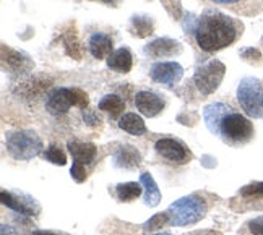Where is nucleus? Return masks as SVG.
<instances>
[{
    "label": "nucleus",
    "mask_w": 263,
    "mask_h": 235,
    "mask_svg": "<svg viewBox=\"0 0 263 235\" xmlns=\"http://www.w3.org/2000/svg\"><path fill=\"white\" fill-rule=\"evenodd\" d=\"M44 159L54 162L57 166H65L67 164V156L65 152L60 149L59 146L55 145H50L46 151H44Z\"/></svg>",
    "instance_id": "obj_24"
},
{
    "label": "nucleus",
    "mask_w": 263,
    "mask_h": 235,
    "mask_svg": "<svg viewBox=\"0 0 263 235\" xmlns=\"http://www.w3.org/2000/svg\"><path fill=\"white\" fill-rule=\"evenodd\" d=\"M83 120L86 125H91V127L99 125V117H96V114H93V112H89V110L83 112Z\"/></svg>",
    "instance_id": "obj_30"
},
{
    "label": "nucleus",
    "mask_w": 263,
    "mask_h": 235,
    "mask_svg": "<svg viewBox=\"0 0 263 235\" xmlns=\"http://www.w3.org/2000/svg\"><path fill=\"white\" fill-rule=\"evenodd\" d=\"M206 214V203L197 195H189L174 201L167 209V218L173 226L182 227L189 224H195L203 219Z\"/></svg>",
    "instance_id": "obj_3"
},
{
    "label": "nucleus",
    "mask_w": 263,
    "mask_h": 235,
    "mask_svg": "<svg viewBox=\"0 0 263 235\" xmlns=\"http://www.w3.org/2000/svg\"><path fill=\"white\" fill-rule=\"evenodd\" d=\"M140 183L141 187L145 188V197H143V201L146 206L149 208H155L159 204L161 201V193H159V188L156 185L155 179L149 175V173H141L140 175Z\"/></svg>",
    "instance_id": "obj_18"
},
{
    "label": "nucleus",
    "mask_w": 263,
    "mask_h": 235,
    "mask_svg": "<svg viewBox=\"0 0 263 235\" xmlns=\"http://www.w3.org/2000/svg\"><path fill=\"white\" fill-rule=\"evenodd\" d=\"M0 200H2L4 206L13 209L16 212L26 214V216H36L39 212V204L31 197L23 195V193L2 190V193H0Z\"/></svg>",
    "instance_id": "obj_8"
},
{
    "label": "nucleus",
    "mask_w": 263,
    "mask_h": 235,
    "mask_svg": "<svg viewBox=\"0 0 263 235\" xmlns=\"http://www.w3.org/2000/svg\"><path fill=\"white\" fill-rule=\"evenodd\" d=\"M149 76L159 85L173 86L184 76V68L177 62H158L155 65H151Z\"/></svg>",
    "instance_id": "obj_9"
},
{
    "label": "nucleus",
    "mask_w": 263,
    "mask_h": 235,
    "mask_svg": "<svg viewBox=\"0 0 263 235\" xmlns=\"http://www.w3.org/2000/svg\"><path fill=\"white\" fill-rule=\"evenodd\" d=\"M240 25L231 16L208 10L198 18L195 28V41L203 52H215L231 46L239 36Z\"/></svg>",
    "instance_id": "obj_2"
},
{
    "label": "nucleus",
    "mask_w": 263,
    "mask_h": 235,
    "mask_svg": "<svg viewBox=\"0 0 263 235\" xmlns=\"http://www.w3.org/2000/svg\"><path fill=\"white\" fill-rule=\"evenodd\" d=\"M116 193L120 201H134L141 195V183L137 182H127V183H119L116 187Z\"/></svg>",
    "instance_id": "obj_22"
},
{
    "label": "nucleus",
    "mask_w": 263,
    "mask_h": 235,
    "mask_svg": "<svg viewBox=\"0 0 263 235\" xmlns=\"http://www.w3.org/2000/svg\"><path fill=\"white\" fill-rule=\"evenodd\" d=\"M151 235H171V233H151Z\"/></svg>",
    "instance_id": "obj_35"
},
{
    "label": "nucleus",
    "mask_w": 263,
    "mask_h": 235,
    "mask_svg": "<svg viewBox=\"0 0 263 235\" xmlns=\"http://www.w3.org/2000/svg\"><path fill=\"white\" fill-rule=\"evenodd\" d=\"M114 41L104 33H95L88 39V50L95 58H104L114 52Z\"/></svg>",
    "instance_id": "obj_15"
},
{
    "label": "nucleus",
    "mask_w": 263,
    "mask_h": 235,
    "mask_svg": "<svg viewBox=\"0 0 263 235\" xmlns=\"http://www.w3.org/2000/svg\"><path fill=\"white\" fill-rule=\"evenodd\" d=\"M249 230L254 235H263V216L249 222Z\"/></svg>",
    "instance_id": "obj_28"
},
{
    "label": "nucleus",
    "mask_w": 263,
    "mask_h": 235,
    "mask_svg": "<svg viewBox=\"0 0 263 235\" xmlns=\"http://www.w3.org/2000/svg\"><path fill=\"white\" fill-rule=\"evenodd\" d=\"M33 235H70L64 232H54V230H34Z\"/></svg>",
    "instance_id": "obj_32"
},
{
    "label": "nucleus",
    "mask_w": 263,
    "mask_h": 235,
    "mask_svg": "<svg viewBox=\"0 0 263 235\" xmlns=\"http://www.w3.org/2000/svg\"><path fill=\"white\" fill-rule=\"evenodd\" d=\"M155 151L158 156L173 162V164H185L190 161V151L174 138H161L155 143Z\"/></svg>",
    "instance_id": "obj_7"
},
{
    "label": "nucleus",
    "mask_w": 263,
    "mask_h": 235,
    "mask_svg": "<svg viewBox=\"0 0 263 235\" xmlns=\"http://www.w3.org/2000/svg\"><path fill=\"white\" fill-rule=\"evenodd\" d=\"M98 107H99L101 110L107 112V114H109L110 117L117 119V117L124 112V109H125V102H124L122 99H120L117 94H107V96H104L103 99L99 101Z\"/></svg>",
    "instance_id": "obj_20"
},
{
    "label": "nucleus",
    "mask_w": 263,
    "mask_h": 235,
    "mask_svg": "<svg viewBox=\"0 0 263 235\" xmlns=\"http://www.w3.org/2000/svg\"><path fill=\"white\" fill-rule=\"evenodd\" d=\"M67 149L70 154H72L73 162L82 164V166L91 164L98 154V148L93 145V143H83V141H77V140H70L67 143Z\"/></svg>",
    "instance_id": "obj_13"
},
{
    "label": "nucleus",
    "mask_w": 263,
    "mask_h": 235,
    "mask_svg": "<svg viewBox=\"0 0 263 235\" xmlns=\"http://www.w3.org/2000/svg\"><path fill=\"white\" fill-rule=\"evenodd\" d=\"M50 80H39V78H31L26 80L25 83L20 85V88L16 89L20 94L23 96H37L46 91V88H49Z\"/></svg>",
    "instance_id": "obj_21"
},
{
    "label": "nucleus",
    "mask_w": 263,
    "mask_h": 235,
    "mask_svg": "<svg viewBox=\"0 0 263 235\" xmlns=\"http://www.w3.org/2000/svg\"><path fill=\"white\" fill-rule=\"evenodd\" d=\"M203 119L211 133L218 135L226 145L240 146L254 136V125L236 109L224 102H213L205 107Z\"/></svg>",
    "instance_id": "obj_1"
},
{
    "label": "nucleus",
    "mask_w": 263,
    "mask_h": 235,
    "mask_svg": "<svg viewBox=\"0 0 263 235\" xmlns=\"http://www.w3.org/2000/svg\"><path fill=\"white\" fill-rule=\"evenodd\" d=\"M2 233L0 235H18V232L12 227V226H8V224H2Z\"/></svg>",
    "instance_id": "obj_31"
},
{
    "label": "nucleus",
    "mask_w": 263,
    "mask_h": 235,
    "mask_svg": "<svg viewBox=\"0 0 263 235\" xmlns=\"http://www.w3.org/2000/svg\"><path fill=\"white\" fill-rule=\"evenodd\" d=\"M237 101L242 110L252 119H263V81L244 78L237 86Z\"/></svg>",
    "instance_id": "obj_4"
},
{
    "label": "nucleus",
    "mask_w": 263,
    "mask_h": 235,
    "mask_svg": "<svg viewBox=\"0 0 263 235\" xmlns=\"http://www.w3.org/2000/svg\"><path fill=\"white\" fill-rule=\"evenodd\" d=\"M135 106L145 117H156L164 109V99L155 91H138L135 96Z\"/></svg>",
    "instance_id": "obj_12"
},
{
    "label": "nucleus",
    "mask_w": 263,
    "mask_h": 235,
    "mask_svg": "<svg viewBox=\"0 0 263 235\" xmlns=\"http://www.w3.org/2000/svg\"><path fill=\"white\" fill-rule=\"evenodd\" d=\"M132 65H134V58L127 47H120L107 57V67L117 73H128Z\"/></svg>",
    "instance_id": "obj_16"
},
{
    "label": "nucleus",
    "mask_w": 263,
    "mask_h": 235,
    "mask_svg": "<svg viewBox=\"0 0 263 235\" xmlns=\"http://www.w3.org/2000/svg\"><path fill=\"white\" fill-rule=\"evenodd\" d=\"M2 60H4V65L5 68L10 71V73L13 75H18V76H23L26 75L29 70L33 67V62L31 58H29L26 54L23 52H18V50H13V49H8L4 46L2 47Z\"/></svg>",
    "instance_id": "obj_11"
},
{
    "label": "nucleus",
    "mask_w": 263,
    "mask_h": 235,
    "mask_svg": "<svg viewBox=\"0 0 263 235\" xmlns=\"http://www.w3.org/2000/svg\"><path fill=\"white\" fill-rule=\"evenodd\" d=\"M166 222H169L167 212H166V214H156V216H155V218H151L143 227H145L146 230H153V229H158V227H163Z\"/></svg>",
    "instance_id": "obj_26"
},
{
    "label": "nucleus",
    "mask_w": 263,
    "mask_h": 235,
    "mask_svg": "<svg viewBox=\"0 0 263 235\" xmlns=\"http://www.w3.org/2000/svg\"><path fill=\"white\" fill-rule=\"evenodd\" d=\"M140 162H141L140 152L128 145L120 146L116 152V156H114V164L117 167H122V169H135Z\"/></svg>",
    "instance_id": "obj_17"
},
{
    "label": "nucleus",
    "mask_w": 263,
    "mask_h": 235,
    "mask_svg": "<svg viewBox=\"0 0 263 235\" xmlns=\"http://www.w3.org/2000/svg\"><path fill=\"white\" fill-rule=\"evenodd\" d=\"M240 195L247 198H263V182L250 183V185L244 187L240 190Z\"/></svg>",
    "instance_id": "obj_25"
},
{
    "label": "nucleus",
    "mask_w": 263,
    "mask_h": 235,
    "mask_svg": "<svg viewBox=\"0 0 263 235\" xmlns=\"http://www.w3.org/2000/svg\"><path fill=\"white\" fill-rule=\"evenodd\" d=\"M70 175H72L78 183H82V182L86 179V170H85V166L77 164V162H73L72 170H70Z\"/></svg>",
    "instance_id": "obj_27"
},
{
    "label": "nucleus",
    "mask_w": 263,
    "mask_h": 235,
    "mask_svg": "<svg viewBox=\"0 0 263 235\" xmlns=\"http://www.w3.org/2000/svg\"><path fill=\"white\" fill-rule=\"evenodd\" d=\"M240 57L242 58H247V60H260V52L257 49H252V47H249V49H244V50H240Z\"/></svg>",
    "instance_id": "obj_29"
},
{
    "label": "nucleus",
    "mask_w": 263,
    "mask_h": 235,
    "mask_svg": "<svg viewBox=\"0 0 263 235\" xmlns=\"http://www.w3.org/2000/svg\"><path fill=\"white\" fill-rule=\"evenodd\" d=\"M180 50V44L174 39L169 37H159L151 41L149 44L145 46V52L151 57H171V55H177Z\"/></svg>",
    "instance_id": "obj_14"
},
{
    "label": "nucleus",
    "mask_w": 263,
    "mask_h": 235,
    "mask_svg": "<svg viewBox=\"0 0 263 235\" xmlns=\"http://www.w3.org/2000/svg\"><path fill=\"white\" fill-rule=\"evenodd\" d=\"M215 4H219V5H232V4H237L240 0H213Z\"/></svg>",
    "instance_id": "obj_33"
},
{
    "label": "nucleus",
    "mask_w": 263,
    "mask_h": 235,
    "mask_svg": "<svg viewBox=\"0 0 263 235\" xmlns=\"http://www.w3.org/2000/svg\"><path fill=\"white\" fill-rule=\"evenodd\" d=\"M119 127L120 130L127 131V133L130 135H143L146 131V125L143 119H141L140 115L134 114V112H127V114H124L122 117L119 119Z\"/></svg>",
    "instance_id": "obj_19"
},
{
    "label": "nucleus",
    "mask_w": 263,
    "mask_h": 235,
    "mask_svg": "<svg viewBox=\"0 0 263 235\" xmlns=\"http://www.w3.org/2000/svg\"><path fill=\"white\" fill-rule=\"evenodd\" d=\"M73 106H75V99H73L72 88H57L47 94L46 109L55 117L67 114Z\"/></svg>",
    "instance_id": "obj_10"
},
{
    "label": "nucleus",
    "mask_w": 263,
    "mask_h": 235,
    "mask_svg": "<svg viewBox=\"0 0 263 235\" xmlns=\"http://www.w3.org/2000/svg\"><path fill=\"white\" fill-rule=\"evenodd\" d=\"M7 149L15 159L28 161L43 151V141L31 130H18L7 135Z\"/></svg>",
    "instance_id": "obj_5"
},
{
    "label": "nucleus",
    "mask_w": 263,
    "mask_h": 235,
    "mask_svg": "<svg viewBox=\"0 0 263 235\" xmlns=\"http://www.w3.org/2000/svg\"><path fill=\"white\" fill-rule=\"evenodd\" d=\"M132 33L138 37H146L153 33V22L146 15H135L132 18Z\"/></svg>",
    "instance_id": "obj_23"
},
{
    "label": "nucleus",
    "mask_w": 263,
    "mask_h": 235,
    "mask_svg": "<svg viewBox=\"0 0 263 235\" xmlns=\"http://www.w3.org/2000/svg\"><path fill=\"white\" fill-rule=\"evenodd\" d=\"M224 73H226L224 64H221L219 60H210V62L201 64L197 68L194 75V83L201 94L208 96L218 89L222 78H224Z\"/></svg>",
    "instance_id": "obj_6"
},
{
    "label": "nucleus",
    "mask_w": 263,
    "mask_h": 235,
    "mask_svg": "<svg viewBox=\"0 0 263 235\" xmlns=\"http://www.w3.org/2000/svg\"><path fill=\"white\" fill-rule=\"evenodd\" d=\"M99 2H103V4H107V5H117L119 0H99Z\"/></svg>",
    "instance_id": "obj_34"
}]
</instances>
